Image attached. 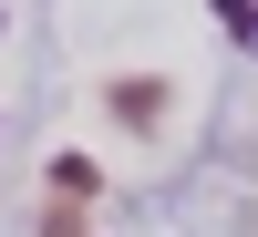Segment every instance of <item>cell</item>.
<instances>
[{"mask_svg": "<svg viewBox=\"0 0 258 237\" xmlns=\"http://www.w3.org/2000/svg\"><path fill=\"white\" fill-rule=\"evenodd\" d=\"M217 31L238 41V52H258V0H217Z\"/></svg>", "mask_w": 258, "mask_h": 237, "instance_id": "cell-3", "label": "cell"}, {"mask_svg": "<svg viewBox=\"0 0 258 237\" xmlns=\"http://www.w3.org/2000/svg\"><path fill=\"white\" fill-rule=\"evenodd\" d=\"M41 186H52V237H62V227L83 217V206L103 196V176H93V165H83V155H52V176H41Z\"/></svg>", "mask_w": 258, "mask_h": 237, "instance_id": "cell-1", "label": "cell"}, {"mask_svg": "<svg viewBox=\"0 0 258 237\" xmlns=\"http://www.w3.org/2000/svg\"><path fill=\"white\" fill-rule=\"evenodd\" d=\"M114 114H124V124H155L165 93H155V83H114Z\"/></svg>", "mask_w": 258, "mask_h": 237, "instance_id": "cell-2", "label": "cell"}]
</instances>
